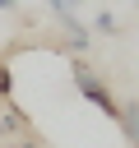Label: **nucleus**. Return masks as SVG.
<instances>
[{"instance_id":"obj_1","label":"nucleus","mask_w":139,"mask_h":148,"mask_svg":"<svg viewBox=\"0 0 139 148\" xmlns=\"http://www.w3.org/2000/svg\"><path fill=\"white\" fill-rule=\"evenodd\" d=\"M70 79H74L79 97H83L88 106H97L107 120H116V116H120V102H116V92H111V88H107V83H102V79H97V74H93L83 60H74V65H70Z\"/></svg>"},{"instance_id":"obj_2","label":"nucleus","mask_w":139,"mask_h":148,"mask_svg":"<svg viewBox=\"0 0 139 148\" xmlns=\"http://www.w3.org/2000/svg\"><path fill=\"white\" fill-rule=\"evenodd\" d=\"M116 125H120L125 143H130V148H139V102H120V116H116Z\"/></svg>"},{"instance_id":"obj_3","label":"nucleus","mask_w":139,"mask_h":148,"mask_svg":"<svg viewBox=\"0 0 139 148\" xmlns=\"http://www.w3.org/2000/svg\"><path fill=\"white\" fill-rule=\"evenodd\" d=\"M93 32H107V37H116V32H120L116 14H111V9H97V18H93Z\"/></svg>"},{"instance_id":"obj_4","label":"nucleus","mask_w":139,"mask_h":148,"mask_svg":"<svg viewBox=\"0 0 139 148\" xmlns=\"http://www.w3.org/2000/svg\"><path fill=\"white\" fill-rule=\"evenodd\" d=\"M14 97V74H9V65L0 60V102H9Z\"/></svg>"},{"instance_id":"obj_5","label":"nucleus","mask_w":139,"mask_h":148,"mask_svg":"<svg viewBox=\"0 0 139 148\" xmlns=\"http://www.w3.org/2000/svg\"><path fill=\"white\" fill-rule=\"evenodd\" d=\"M79 5H83V0H51V14H56V18H60V14H74V9H79Z\"/></svg>"},{"instance_id":"obj_6","label":"nucleus","mask_w":139,"mask_h":148,"mask_svg":"<svg viewBox=\"0 0 139 148\" xmlns=\"http://www.w3.org/2000/svg\"><path fill=\"white\" fill-rule=\"evenodd\" d=\"M14 148H42V143H37V139H19Z\"/></svg>"},{"instance_id":"obj_7","label":"nucleus","mask_w":139,"mask_h":148,"mask_svg":"<svg viewBox=\"0 0 139 148\" xmlns=\"http://www.w3.org/2000/svg\"><path fill=\"white\" fill-rule=\"evenodd\" d=\"M9 9H14V0H0V14H9Z\"/></svg>"},{"instance_id":"obj_8","label":"nucleus","mask_w":139,"mask_h":148,"mask_svg":"<svg viewBox=\"0 0 139 148\" xmlns=\"http://www.w3.org/2000/svg\"><path fill=\"white\" fill-rule=\"evenodd\" d=\"M134 5H139V0H134Z\"/></svg>"}]
</instances>
